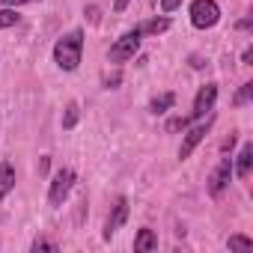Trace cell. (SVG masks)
<instances>
[{
	"instance_id": "obj_10",
	"label": "cell",
	"mask_w": 253,
	"mask_h": 253,
	"mask_svg": "<svg viewBox=\"0 0 253 253\" xmlns=\"http://www.w3.org/2000/svg\"><path fill=\"white\" fill-rule=\"evenodd\" d=\"M15 188V167L9 161H0V200Z\"/></svg>"
},
{
	"instance_id": "obj_20",
	"label": "cell",
	"mask_w": 253,
	"mask_h": 253,
	"mask_svg": "<svg viewBox=\"0 0 253 253\" xmlns=\"http://www.w3.org/2000/svg\"><path fill=\"white\" fill-rule=\"evenodd\" d=\"M21 3H36V0H3V6H21Z\"/></svg>"
},
{
	"instance_id": "obj_5",
	"label": "cell",
	"mask_w": 253,
	"mask_h": 253,
	"mask_svg": "<svg viewBox=\"0 0 253 253\" xmlns=\"http://www.w3.org/2000/svg\"><path fill=\"white\" fill-rule=\"evenodd\" d=\"M211 116L206 119V122H200V125H194V128H188V134H185V140H182V146H179V158L185 161V158H191V152L203 143V137L209 134V128H211Z\"/></svg>"
},
{
	"instance_id": "obj_8",
	"label": "cell",
	"mask_w": 253,
	"mask_h": 253,
	"mask_svg": "<svg viewBox=\"0 0 253 253\" xmlns=\"http://www.w3.org/2000/svg\"><path fill=\"white\" fill-rule=\"evenodd\" d=\"M128 220V200L125 197H119L116 200V206H113V214L107 217V226H104V238H113L116 235V229Z\"/></svg>"
},
{
	"instance_id": "obj_13",
	"label": "cell",
	"mask_w": 253,
	"mask_h": 253,
	"mask_svg": "<svg viewBox=\"0 0 253 253\" xmlns=\"http://www.w3.org/2000/svg\"><path fill=\"white\" fill-rule=\"evenodd\" d=\"M173 104H176V95H173V92H161V95H155V98L149 101V110L158 116V113H167Z\"/></svg>"
},
{
	"instance_id": "obj_18",
	"label": "cell",
	"mask_w": 253,
	"mask_h": 253,
	"mask_svg": "<svg viewBox=\"0 0 253 253\" xmlns=\"http://www.w3.org/2000/svg\"><path fill=\"white\" fill-rule=\"evenodd\" d=\"M155 3H161V9H164V12H173V9H179V6H182V0H155Z\"/></svg>"
},
{
	"instance_id": "obj_17",
	"label": "cell",
	"mask_w": 253,
	"mask_h": 253,
	"mask_svg": "<svg viewBox=\"0 0 253 253\" xmlns=\"http://www.w3.org/2000/svg\"><path fill=\"white\" fill-rule=\"evenodd\" d=\"M250 98H253V84H244V86L238 89V95H235L232 101H235V104H247Z\"/></svg>"
},
{
	"instance_id": "obj_22",
	"label": "cell",
	"mask_w": 253,
	"mask_h": 253,
	"mask_svg": "<svg viewBox=\"0 0 253 253\" xmlns=\"http://www.w3.org/2000/svg\"><path fill=\"white\" fill-rule=\"evenodd\" d=\"M250 60H253V48H247V51L241 54V63H244V66H250Z\"/></svg>"
},
{
	"instance_id": "obj_19",
	"label": "cell",
	"mask_w": 253,
	"mask_h": 253,
	"mask_svg": "<svg viewBox=\"0 0 253 253\" xmlns=\"http://www.w3.org/2000/svg\"><path fill=\"white\" fill-rule=\"evenodd\" d=\"M33 250H57V244H51V241H45V238H36V241H33Z\"/></svg>"
},
{
	"instance_id": "obj_21",
	"label": "cell",
	"mask_w": 253,
	"mask_h": 253,
	"mask_svg": "<svg viewBox=\"0 0 253 253\" xmlns=\"http://www.w3.org/2000/svg\"><path fill=\"white\" fill-rule=\"evenodd\" d=\"M128 3H131V0H116L113 9H116V12H125V6H128Z\"/></svg>"
},
{
	"instance_id": "obj_7",
	"label": "cell",
	"mask_w": 253,
	"mask_h": 253,
	"mask_svg": "<svg viewBox=\"0 0 253 253\" xmlns=\"http://www.w3.org/2000/svg\"><path fill=\"white\" fill-rule=\"evenodd\" d=\"M229 179H232V158H220V164H217L214 173L209 176V194H211V197H220L223 188L229 185Z\"/></svg>"
},
{
	"instance_id": "obj_15",
	"label": "cell",
	"mask_w": 253,
	"mask_h": 253,
	"mask_svg": "<svg viewBox=\"0 0 253 253\" xmlns=\"http://www.w3.org/2000/svg\"><path fill=\"white\" fill-rule=\"evenodd\" d=\"M78 116H81V107H78V101H72V104L66 107V116H63V128H75V125H78Z\"/></svg>"
},
{
	"instance_id": "obj_12",
	"label": "cell",
	"mask_w": 253,
	"mask_h": 253,
	"mask_svg": "<svg viewBox=\"0 0 253 253\" xmlns=\"http://www.w3.org/2000/svg\"><path fill=\"white\" fill-rule=\"evenodd\" d=\"M170 30V18H152L146 24H140V36H158Z\"/></svg>"
},
{
	"instance_id": "obj_16",
	"label": "cell",
	"mask_w": 253,
	"mask_h": 253,
	"mask_svg": "<svg viewBox=\"0 0 253 253\" xmlns=\"http://www.w3.org/2000/svg\"><path fill=\"white\" fill-rule=\"evenodd\" d=\"M12 24H18V15H15L12 9H0V30H3V27H12Z\"/></svg>"
},
{
	"instance_id": "obj_6",
	"label": "cell",
	"mask_w": 253,
	"mask_h": 253,
	"mask_svg": "<svg viewBox=\"0 0 253 253\" xmlns=\"http://www.w3.org/2000/svg\"><path fill=\"white\" fill-rule=\"evenodd\" d=\"M214 101H217V84L200 86V92H197V98H194V110H191L188 119H203V116L214 107Z\"/></svg>"
},
{
	"instance_id": "obj_1",
	"label": "cell",
	"mask_w": 253,
	"mask_h": 253,
	"mask_svg": "<svg viewBox=\"0 0 253 253\" xmlns=\"http://www.w3.org/2000/svg\"><path fill=\"white\" fill-rule=\"evenodd\" d=\"M81 54H84V33H81V30L66 33V36L57 39V45H54V63H57L63 72H75L78 63H81Z\"/></svg>"
},
{
	"instance_id": "obj_3",
	"label": "cell",
	"mask_w": 253,
	"mask_h": 253,
	"mask_svg": "<svg viewBox=\"0 0 253 253\" xmlns=\"http://www.w3.org/2000/svg\"><path fill=\"white\" fill-rule=\"evenodd\" d=\"M220 21V6L214 0H194L191 3V24L197 30H209Z\"/></svg>"
},
{
	"instance_id": "obj_14",
	"label": "cell",
	"mask_w": 253,
	"mask_h": 253,
	"mask_svg": "<svg viewBox=\"0 0 253 253\" xmlns=\"http://www.w3.org/2000/svg\"><path fill=\"white\" fill-rule=\"evenodd\" d=\"M226 247L229 250H253V238H247V235H229Z\"/></svg>"
},
{
	"instance_id": "obj_4",
	"label": "cell",
	"mask_w": 253,
	"mask_h": 253,
	"mask_svg": "<svg viewBox=\"0 0 253 253\" xmlns=\"http://www.w3.org/2000/svg\"><path fill=\"white\" fill-rule=\"evenodd\" d=\"M72 185H75V173L72 170H57L54 179H51V188H48V203L51 206H63L69 191H72Z\"/></svg>"
},
{
	"instance_id": "obj_9",
	"label": "cell",
	"mask_w": 253,
	"mask_h": 253,
	"mask_svg": "<svg viewBox=\"0 0 253 253\" xmlns=\"http://www.w3.org/2000/svg\"><path fill=\"white\" fill-rule=\"evenodd\" d=\"M250 167H253V143H244L241 152H238V158L232 161V173L238 179H247L250 176Z\"/></svg>"
},
{
	"instance_id": "obj_2",
	"label": "cell",
	"mask_w": 253,
	"mask_h": 253,
	"mask_svg": "<svg viewBox=\"0 0 253 253\" xmlns=\"http://www.w3.org/2000/svg\"><path fill=\"white\" fill-rule=\"evenodd\" d=\"M140 27H134V30H128V33H122L113 45H110V63H125V60H131L134 54H137V48H140Z\"/></svg>"
},
{
	"instance_id": "obj_11",
	"label": "cell",
	"mask_w": 253,
	"mask_h": 253,
	"mask_svg": "<svg viewBox=\"0 0 253 253\" xmlns=\"http://www.w3.org/2000/svg\"><path fill=\"white\" fill-rule=\"evenodd\" d=\"M158 247V235L152 229H140L137 238H134V250L137 253H146V250H155Z\"/></svg>"
}]
</instances>
